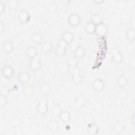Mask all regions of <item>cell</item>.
<instances>
[{
  "label": "cell",
  "instance_id": "obj_31",
  "mask_svg": "<svg viewBox=\"0 0 135 135\" xmlns=\"http://www.w3.org/2000/svg\"><path fill=\"white\" fill-rule=\"evenodd\" d=\"M83 121L84 124H85L86 126L93 123L94 121L93 115L91 113H88L84 115L83 117Z\"/></svg>",
  "mask_w": 135,
  "mask_h": 135
},
{
  "label": "cell",
  "instance_id": "obj_20",
  "mask_svg": "<svg viewBox=\"0 0 135 135\" xmlns=\"http://www.w3.org/2000/svg\"><path fill=\"white\" fill-rule=\"evenodd\" d=\"M117 83L118 85L120 88H125L128 85L129 80L126 76L121 75L117 79Z\"/></svg>",
  "mask_w": 135,
  "mask_h": 135
},
{
  "label": "cell",
  "instance_id": "obj_39",
  "mask_svg": "<svg viewBox=\"0 0 135 135\" xmlns=\"http://www.w3.org/2000/svg\"><path fill=\"white\" fill-rule=\"evenodd\" d=\"M4 30V24L1 22H0V32H2Z\"/></svg>",
  "mask_w": 135,
  "mask_h": 135
},
{
  "label": "cell",
  "instance_id": "obj_36",
  "mask_svg": "<svg viewBox=\"0 0 135 135\" xmlns=\"http://www.w3.org/2000/svg\"><path fill=\"white\" fill-rule=\"evenodd\" d=\"M47 9L50 13H55L57 10V6L55 5V4L51 3L47 5Z\"/></svg>",
  "mask_w": 135,
  "mask_h": 135
},
{
  "label": "cell",
  "instance_id": "obj_38",
  "mask_svg": "<svg viewBox=\"0 0 135 135\" xmlns=\"http://www.w3.org/2000/svg\"><path fill=\"white\" fill-rule=\"evenodd\" d=\"M130 27L131 28H134V25H135V20L134 18H131L130 21Z\"/></svg>",
  "mask_w": 135,
  "mask_h": 135
},
{
  "label": "cell",
  "instance_id": "obj_19",
  "mask_svg": "<svg viewBox=\"0 0 135 135\" xmlns=\"http://www.w3.org/2000/svg\"><path fill=\"white\" fill-rule=\"evenodd\" d=\"M61 39L64 40L69 45L73 42L74 40V35L72 32L70 31H65L62 34Z\"/></svg>",
  "mask_w": 135,
  "mask_h": 135
},
{
  "label": "cell",
  "instance_id": "obj_27",
  "mask_svg": "<svg viewBox=\"0 0 135 135\" xmlns=\"http://www.w3.org/2000/svg\"><path fill=\"white\" fill-rule=\"evenodd\" d=\"M90 21L94 23L95 25H97L100 23L103 22L102 16L99 13H95L91 15Z\"/></svg>",
  "mask_w": 135,
  "mask_h": 135
},
{
  "label": "cell",
  "instance_id": "obj_17",
  "mask_svg": "<svg viewBox=\"0 0 135 135\" xmlns=\"http://www.w3.org/2000/svg\"><path fill=\"white\" fill-rule=\"evenodd\" d=\"M66 65L69 69H72L78 67L79 64V59L74 56H70L66 60Z\"/></svg>",
  "mask_w": 135,
  "mask_h": 135
},
{
  "label": "cell",
  "instance_id": "obj_35",
  "mask_svg": "<svg viewBox=\"0 0 135 135\" xmlns=\"http://www.w3.org/2000/svg\"><path fill=\"white\" fill-rule=\"evenodd\" d=\"M8 102L7 97L3 95H0V107L3 108L6 105Z\"/></svg>",
  "mask_w": 135,
  "mask_h": 135
},
{
  "label": "cell",
  "instance_id": "obj_3",
  "mask_svg": "<svg viewBox=\"0 0 135 135\" xmlns=\"http://www.w3.org/2000/svg\"><path fill=\"white\" fill-rule=\"evenodd\" d=\"M48 100L46 98H42L38 101L36 111L38 114L41 115H45L48 112Z\"/></svg>",
  "mask_w": 135,
  "mask_h": 135
},
{
  "label": "cell",
  "instance_id": "obj_13",
  "mask_svg": "<svg viewBox=\"0 0 135 135\" xmlns=\"http://www.w3.org/2000/svg\"><path fill=\"white\" fill-rule=\"evenodd\" d=\"M18 80L20 83L26 84L30 80V75L26 71H22L18 74Z\"/></svg>",
  "mask_w": 135,
  "mask_h": 135
},
{
  "label": "cell",
  "instance_id": "obj_26",
  "mask_svg": "<svg viewBox=\"0 0 135 135\" xmlns=\"http://www.w3.org/2000/svg\"><path fill=\"white\" fill-rule=\"evenodd\" d=\"M22 92L26 96H32L34 93V88L32 85H26L23 88Z\"/></svg>",
  "mask_w": 135,
  "mask_h": 135
},
{
  "label": "cell",
  "instance_id": "obj_40",
  "mask_svg": "<svg viewBox=\"0 0 135 135\" xmlns=\"http://www.w3.org/2000/svg\"><path fill=\"white\" fill-rule=\"evenodd\" d=\"M94 3H97V4H102V3L104 2V1H93Z\"/></svg>",
  "mask_w": 135,
  "mask_h": 135
},
{
  "label": "cell",
  "instance_id": "obj_7",
  "mask_svg": "<svg viewBox=\"0 0 135 135\" xmlns=\"http://www.w3.org/2000/svg\"><path fill=\"white\" fill-rule=\"evenodd\" d=\"M109 30L107 24L104 22L100 23L96 25L95 34L100 36H103L107 35Z\"/></svg>",
  "mask_w": 135,
  "mask_h": 135
},
{
  "label": "cell",
  "instance_id": "obj_5",
  "mask_svg": "<svg viewBox=\"0 0 135 135\" xmlns=\"http://www.w3.org/2000/svg\"><path fill=\"white\" fill-rule=\"evenodd\" d=\"M110 57L111 60L117 64H120L123 61L122 53L117 48H113L110 51Z\"/></svg>",
  "mask_w": 135,
  "mask_h": 135
},
{
  "label": "cell",
  "instance_id": "obj_12",
  "mask_svg": "<svg viewBox=\"0 0 135 135\" xmlns=\"http://www.w3.org/2000/svg\"><path fill=\"white\" fill-rule=\"evenodd\" d=\"M25 54L26 57L28 60L32 59L36 57L37 54V50L36 47L33 46H28L25 50Z\"/></svg>",
  "mask_w": 135,
  "mask_h": 135
},
{
  "label": "cell",
  "instance_id": "obj_34",
  "mask_svg": "<svg viewBox=\"0 0 135 135\" xmlns=\"http://www.w3.org/2000/svg\"><path fill=\"white\" fill-rule=\"evenodd\" d=\"M10 93V89L8 86H2L0 89L1 95H3L5 96H8Z\"/></svg>",
  "mask_w": 135,
  "mask_h": 135
},
{
  "label": "cell",
  "instance_id": "obj_24",
  "mask_svg": "<svg viewBox=\"0 0 135 135\" xmlns=\"http://www.w3.org/2000/svg\"><path fill=\"white\" fill-rule=\"evenodd\" d=\"M47 128L49 131L52 132L57 131L59 128V123L58 121L55 120H50L47 124Z\"/></svg>",
  "mask_w": 135,
  "mask_h": 135
},
{
  "label": "cell",
  "instance_id": "obj_33",
  "mask_svg": "<svg viewBox=\"0 0 135 135\" xmlns=\"http://www.w3.org/2000/svg\"><path fill=\"white\" fill-rule=\"evenodd\" d=\"M7 5L10 9H15L18 7V3L16 0H9L7 1Z\"/></svg>",
  "mask_w": 135,
  "mask_h": 135
},
{
  "label": "cell",
  "instance_id": "obj_22",
  "mask_svg": "<svg viewBox=\"0 0 135 135\" xmlns=\"http://www.w3.org/2000/svg\"><path fill=\"white\" fill-rule=\"evenodd\" d=\"M60 120L63 123H68L71 120V113L67 110H63L59 115Z\"/></svg>",
  "mask_w": 135,
  "mask_h": 135
},
{
  "label": "cell",
  "instance_id": "obj_10",
  "mask_svg": "<svg viewBox=\"0 0 135 135\" xmlns=\"http://www.w3.org/2000/svg\"><path fill=\"white\" fill-rule=\"evenodd\" d=\"M2 74L6 79H11L14 74V70L11 65H5L2 68Z\"/></svg>",
  "mask_w": 135,
  "mask_h": 135
},
{
  "label": "cell",
  "instance_id": "obj_32",
  "mask_svg": "<svg viewBox=\"0 0 135 135\" xmlns=\"http://www.w3.org/2000/svg\"><path fill=\"white\" fill-rule=\"evenodd\" d=\"M126 51L130 54L134 53L135 51V44L133 41H131L126 46Z\"/></svg>",
  "mask_w": 135,
  "mask_h": 135
},
{
  "label": "cell",
  "instance_id": "obj_11",
  "mask_svg": "<svg viewBox=\"0 0 135 135\" xmlns=\"http://www.w3.org/2000/svg\"><path fill=\"white\" fill-rule=\"evenodd\" d=\"M30 15L26 11L21 10L18 12V19L21 23L23 24H26L30 21Z\"/></svg>",
  "mask_w": 135,
  "mask_h": 135
},
{
  "label": "cell",
  "instance_id": "obj_15",
  "mask_svg": "<svg viewBox=\"0 0 135 135\" xmlns=\"http://www.w3.org/2000/svg\"><path fill=\"white\" fill-rule=\"evenodd\" d=\"M85 54V51L82 45L78 46L73 51V56L78 59L83 58Z\"/></svg>",
  "mask_w": 135,
  "mask_h": 135
},
{
  "label": "cell",
  "instance_id": "obj_29",
  "mask_svg": "<svg viewBox=\"0 0 135 135\" xmlns=\"http://www.w3.org/2000/svg\"><path fill=\"white\" fill-rule=\"evenodd\" d=\"M22 123V121L21 119L17 116H14L12 117L9 121V124L11 127L16 128L20 127Z\"/></svg>",
  "mask_w": 135,
  "mask_h": 135
},
{
  "label": "cell",
  "instance_id": "obj_6",
  "mask_svg": "<svg viewBox=\"0 0 135 135\" xmlns=\"http://www.w3.org/2000/svg\"><path fill=\"white\" fill-rule=\"evenodd\" d=\"M81 22L80 16L76 13H71L68 18V24L72 27L78 26Z\"/></svg>",
  "mask_w": 135,
  "mask_h": 135
},
{
  "label": "cell",
  "instance_id": "obj_28",
  "mask_svg": "<svg viewBox=\"0 0 135 135\" xmlns=\"http://www.w3.org/2000/svg\"><path fill=\"white\" fill-rule=\"evenodd\" d=\"M62 108L59 103H55L51 110V113L54 117H59L62 112Z\"/></svg>",
  "mask_w": 135,
  "mask_h": 135
},
{
  "label": "cell",
  "instance_id": "obj_23",
  "mask_svg": "<svg viewBox=\"0 0 135 135\" xmlns=\"http://www.w3.org/2000/svg\"><path fill=\"white\" fill-rule=\"evenodd\" d=\"M43 36L42 34L40 32H35L33 33L31 37V41L36 44H39L42 42Z\"/></svg>",
  "mask_w": 135,
  "mask_h": 135
},
{
  "label": "cell",
  "instance_id": "obj_16",
  "mask_svg": "<svg viewBox=\"0 0 135 135\" xmlns=\"http://www.w3.org/2000/svg\"><path fill=\"white\" fill-rule=\"evenodd\" d=\"M51 90L52 88L51 85L46 82H44L42 83L39 87V92L42 95H43L49 94L51 92Z\"/></svg>",
  "mask_w": 135,
  "mask_h": 135
},
{
  "label": "cell",
  "instance_id": "obj_41",
  "mask_svg": "<svg viewBox=\"0 0 135 135\" xmlns=\"http://www.w3.org/2000/svg\"><path fill=\"white\" fill-rule=\"evenodd\" d=\"M131 121L133 125H134V114H133L132 117H131Z\"/></svg>",
  "mask_w": 135,
  "mask_h": 135
},
{
  "label": "cell",
  "instance_id": "obj_1",
  "mask_svg": "<svg viewBox=\"0 0 135 135\" xmlns=\"http://www.w3.org/2000/svg\"><path fill=\"white\" fill-rule=\"evenodd\" d=\"M69 72L71 74V81L74 84L78 85L81 83L83 80V76L79 68L70 69Z\"/></svg>",
  "mask_w": 135,
  "mask_h": 135
},
{
  "label": "cell",
  "instance_id": "obj_8",
  "mask_svg": "<svg viewBox=\"0 0 135 135\" xmlns=\"http://www.w3.org/2000/svg\"><path fill=\"white\" fill-rule=\"evenodd\" d=\"M92 87L95 92H101L105 88V82L102 79L97 78L92 82Z\"/></svg>",
  "mask_w": 135,
  "mask_h": 135
},
{
  "label": "cell",
  "instance_id": "obj_18",
  "mask_svg": "<svg viewBox=\"0 0 135 135\" xmlns=\"http://www.w3.org/2000/svg\"><path fill=\"white\" fill-rule=\"evenodd\" d=\"M86 126V130L89 134L95 135L99 133L100 129L98 126L97 124L93 122Z\"/></svg>",
  "mask_w": 135,
  "mask_h": 135
},
{
  "label": "cell",
  "instance_id": "obj_30",
  "mask_svg": "<svg viewBox=\"0 0 135 135\" xmlns=\"http://www.w3.org/2000/svg\"><path fill=\"white\" fill-rule=\"evenodd\" d=\"M126 38L130 41H133L135 39V28L130 27L126 31Z\"/></svg>",
  "mask_w": 135,
  "mask_h": 135
},
{
  "label": "cell",
  "instance_id": "obj_9",
  "mask_svg": "<svg viewBox=\"0 0 135 135\" xmlns=\"http://www.w3.org/2000/svg\"><path fill=\"white\" fill-rule=\"evenodd\" d=\"M28 68L32 71H37L40 70L42 66V63L41 60L37 58H33L29 60Z\"/></svg>",
  "mask_w": 135,
  "mask_h": 135
},
{
  "label": "cell",
  "instance_id": "obj_25",
  "mask_svg": "<svg viewBox=\"0 0 135 135\" xmlns=\"http://www.w3.org/2000/svg\"><path fill=\"white\" fill-rule=\"evenodd\" d=\"M2 49L6 53H10L14 50V45L11 41H6L3 44Z\"/></svg>",
  "mask_w": 135,
  "mask_h": 135
},
{
  "label": "cell",
  "instance_id": "obj_21",
  "mask_svg": "<svg viewBox=\"0 0 135 135\" xmlns=\"http://www.w3.org/2000/svg\"><path fill=\"white\" fill-rule=\"evenodd\" d=\"M53 45L52 44L48 41L44 42L41 46V49L42 52L44 53L48 54L50 53L53 50Z\"/></svg>",
  "mask_w": 135,
  "mask_h": 135
},
{
  "label": "cell",
  "instance_id": "obj_37",
  "mask_svg": "<svg viewBox=\"0 0 135 135\" xmlns=\"http://www.w3.org/2000/svg\"><path fill=\"white\" fill-rule=\"evenodd\" d=\"M6 6L4 3L0 2V14H2L5 11Z\"/></svg>",
  "mask_w": 135,
  "mask_h": 135
},
{
  "label": "cell",
  "instance_id": "obj_14",
  "mask_svg": "<svg viewBox=\"0 0 135 135\" xmlns=\"http://www.w3.org/2000/svg\"><path fill=\"white\" fill-rule=\"evenodd\" d=\"M96 25L92 21H89L87 22L85 25L84 30L86 34L89 35H92L95 34Z\"/></svg>",
  "mask_w": 135,
  "mask_h": 135
},
{
  "label": "cell",
  "instance_id": "obj_2",
  "mask_svg": "<svg viewBox=\"0 0 135 135\" xmlns=\"http://www.w3.org/2000/svg\"><path fill=\"white\" fill-rule=\"evenodd\" d=\"M69 44L61 38L58 41L56 47L55 49V53L58 56H64L67 51Z\"/></svg>",
  "mask_w": 135,
  "mask_h": 135
},
{
  "label": "cell",
  "instance_id": "obj_4",
  "mask_svg": "<svg viewBox=\"0 0 135 135\" xmlns=\"http://www.w3.org/2000/svg\"><path fill=\"white\" fill-rule=\"evenodd\" d=\"M87 103V99L83 94H79L74 99L73 107L75 109L79 110L84 107Z\"/></svg>",
  "mask_w": 135,
  "mask_h": 135
}]
</instances>
